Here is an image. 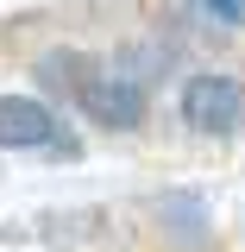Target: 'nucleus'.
Wrapping results in <instances>:
<instances>
[{
  "instance_id": "obj_1",
  "label": "nucleus",
  "mask_w": 245,
  "mask_h": 252,
  "mask_svg": "<svg viewBox=\"0 0 245 252\" xmlns=\"http://www.w3.org/2000/svg\"><path fill=\"white\" fill-rule=\"evenodd\" d=\"M245 114V89L233 76H195L183 89V120L195 132H233Z\"/></svg>"
},
{
  "instance_id": "obj_2",
  "label": "nucleus",
  "mask_w": 245,
  "mask_h": 252,
  "mask_svg": "<svg viewBox=\"0 0 245 252\" xmlns=\"http://www.w3.org/2000/svg\"><path fill=\"white\" fill-rule=\"evenodd\" d=\"M82 114L94 126H113V132H132V126L145 120V89L138 82H126V76H101L82 89Z\"/></svg>"
},
{
  "instance_id": "obj_3",
  "label": "nucleus",
  "mask_w": 245,
  "mask_h": 252,
  "mask_svg": "<svg viewBox=\"0 0 245 252\" xmlns=\"http://www.w3.org/2000/svg\"><path fill=\"white\" fill-rule=\"evenodd\" d=\"M57 114L31 94H0V152H31V145H51Z\"/></svg>"
},
{
  "instance_id": "obj_4",
  "label": "nucleus",
  "mask_w": 245,
  "mask_h": 252,
  "mask_svg": "<svg viewBox=\"0 0 245 252\" xmlns=\"http://www.w3.org/2000/svg\"><path fill=\"white\" fill-rule=\"evenodd\" d=\"M208 6H214L220 19H233V13H239V0H208Z\"/></svg>"
},
{
  "instance_id": "obj_5",
  "label": "nucleus",
  "mask_w": 245,
  "mask_h": 252,
  "mask_svg": "<svg viewBox=\"0 0 245 252\" xmlns=\"http://www.w3.org/2000/svg\"><path fill=\"white\" fill-rule=\"evenodd\" d=\"M239 13H245V0H239Z\"/></svg>"
}]
</instances>
